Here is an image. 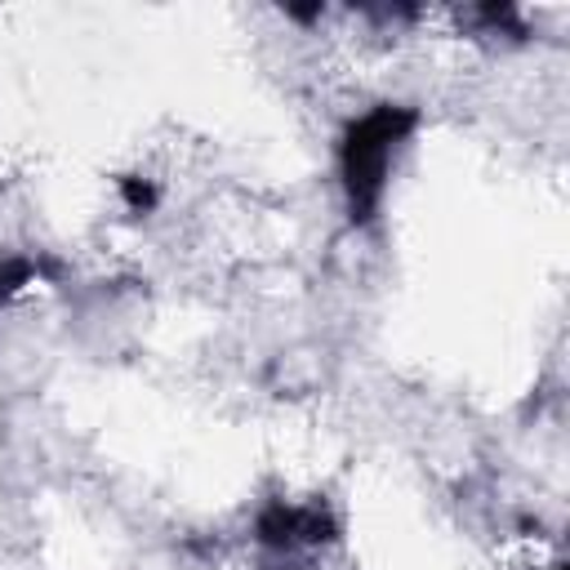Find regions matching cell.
Returning a JSON list of instances; mask_svg holds the SVG:
<instances>
[{
  "label": "cell",
  "instance_id": "1",
  "mask_svg": "<svg viewBox=\"0 0 570 570\" xmlns=\"http://www.w3.org/2000/svg\"><path fill=\"white\" fill-rule=\"evenodd\" d=\"M410 125H414V116L405 107H374L370 116H361L347 129V138H343V187H347L352 223L374 218V209L383 200L392 151L410 134Z\"/></svg>",
  "mask_w": 570,
  "mask_h": 570
}]
</instances>
